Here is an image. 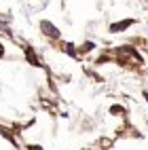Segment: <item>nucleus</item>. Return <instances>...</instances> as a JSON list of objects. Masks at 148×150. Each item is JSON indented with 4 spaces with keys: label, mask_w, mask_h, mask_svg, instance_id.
<instances>
[{
    "label": "nucleus",
    "mask_w": 148,
    "mask_h": 150,
    "mask_svg": "<svg viewBox=\"0 0 148 150\" xmlns=\"http://www.w3.org/2000/svg\"><path fill=\"white\" fill-rule=\"evenodd\" d=\"M42 28L47 30V34H49V36H53V38H57V36H59V32H57V28H55V25H49V23L45 21V23H42Z\"/></svg>",
    "instance_id": "nucleus-1"
}]
</instances>
